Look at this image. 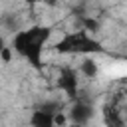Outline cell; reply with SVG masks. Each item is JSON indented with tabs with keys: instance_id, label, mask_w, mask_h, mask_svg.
Instances as JSON below:
<instances>
[{
	"instance_id": "6da1fadb",
	"label": "cell",
	"mask_w": 127,
	"mask_h": 127,
	"mask_svg": "<svg viewBox=\"0 0 127 127\" xmlns=\"http://www.w3.org/2000/svg\"><path fill=\"white\" fill-rule=\"evenodd\" d=\"M50 38V28L44 26H34L26 32H20L14 36V50L24 56L30 64H34L36 67H40V60H42V50L46 40Z\"/></svg>"
},
{
	"instance_id": "7a4b0ae2",
	"label": "cell",
	"mask_w": 127,
	"mask_h": 127,
	"mask_svg": "<svg viewBox=\"0 0 127 127\" xmlns=\"http://www.w3.org/2000/svg\"><path fill=\"white\" fill-rule=\"evenodd\" d=\"M99 50H101L99 44L87 36V30L71 32L56 44L58 54H91V52H99Z\"/></svg>"
},
{
	"instance_id": "3957f363",
	"label": "cell",
	"mask_w": 127,
	"mask_h": 127,
	"mask_svg": "<svg viewBox=\"0 0 127 127\" xmlns=\"http://www.w3.org/2000/svg\"><path fill=\"white\" fill-rule=\"evenodd\" d=\"M58 85L60 89H64L67 93V97H75L79 91V79H77V71L73 67H64L60 77H58Z\"/></svg>"
},
{
	"instance_id": "277c9868",
	"label": "cell",
	"mask_w": 127,
	"mask_h": 127,
	"mask_svg": "<svg viewBox=\"0 0 127 127\" xmlns=\"http://www.w3.org/2000/svg\"><path fill=\"white\" fill-rule=\"evenodd\" d=\"M67 113H69V121L71 123H87L91 119V115H93V109L85 99H77L73 103L71 111H67Z\"/></svg>"
},
{
	"instance_id": "5b68a950",
	"label": "cell",
	"mask_w": 127,
	"mask_h": 127,
	"mask_svg": "<svg viewBox=\"0 0 127 127\" xmlns=\"http://www.w3.org/2000/svg\"><path fill=\"white\" fill-rule=\"evenodd\" d=\"M30 123H32V125H38V127L54 125V113H50V111H46V109L34 111V113H32V117H30Z\"/></svg>"
},
{
	"instance_id": "8992f818",
	"label": "cell",
	"mask_w": 127,
	"mask_h": 127,
	"mask_svg": "<svg viewBox=\"0 0 127 127\" xmlns=\"http://www.w3.org/2000/svg\"><path fill=\"white\" fill-rule=\"evenodd\" d=\"M79 73H81L83 77H87V79H95V75L99 73V67H97L95 60L85 58V60L79 64Z\"/></svg>"
},
{
	"instance_id": "52a82bcc",
	"label": "cell",
	"mask_w": 127,
	"mask_h": 127,
	"mask_svg": "<svg viewBox=\"0 0 127 127\" xmlns=\"http://www.w3.org/2000/svg\"><path fill=\"white\" fill-rule=\"evenodd\" d=\"M44 2H46L48 6H56V4H58V0H44Z\"/></svg>"
},
{
	"instance_id": "ba28073f",
	"label": "cell",
	"mask_w": 127,
	"mask_h": 127,
	"mask_svg": "<svg viewBox=\"0 0 127 127\" xmlns=\"http://www.w3.org/2000/svg\"><path fill=\"white\" fill-rule=\"evenodd\" d=\"M24 2H28V4H34V2H36V0H24Z\"/></svg>"
}]
</instances>
